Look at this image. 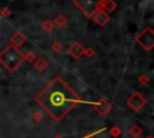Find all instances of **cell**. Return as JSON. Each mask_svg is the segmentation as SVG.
I'll use <instances>...</instances> for the list:
<instances>
[{
	"mask_svg": "<svg viewBox=\"0 0 154 138\" xmlns=\"http://www.w3.org/2000/svg\"><path fill=\"white\" fill-rule=\"evenodd\" d=\"M78 96L60 78L51 82L37 96V102L54 119H61L77 103Z\"/></svg>",
	"mask_w": 154,
	"mask_h": 138,
	"instance_id": "cell-1",
	"label": "cell"
}]
</instances>
